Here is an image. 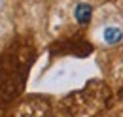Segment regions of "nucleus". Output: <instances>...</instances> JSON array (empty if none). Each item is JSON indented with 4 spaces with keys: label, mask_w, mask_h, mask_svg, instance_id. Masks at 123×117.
Returning <instances> with one entry per match:
<instances>
[{
    "label": "nucleus",
    "mask_w": 123,
    "mask_h": 117,
    "mask_svg": "<svg viewBox=\"0 0 123 117\" xmlns=\"http://www.w3.org/2000/svg\"><path fill=\"white\" fill-rule=\"evenodd\" d=\"M91 15H93V8H91V4H87V2L78 4L76 10H74V17H76V21L80 25H87L91 21Z\"/></svg>",
    "instance_id": "obj_2"
},
{
    "label": "nucleus",
    "mask_w": 123,
    "mask_h": 117,
    "mask_svg": "<svg viewBox=\"0 0 123 117\" xmlns=\"http://www.w3.org/2000/svg\"><path fill=\"white\" fill-rule=\"evenodd\" d=\"M32 60V47L25 40H17L0 55V98L12 100L25 87Z\"/></svg>",
    "instance_id": "obj_1"
},
{
    "label": "nucleus",
    "mask_w": 123,
    "mask_h": 117,
    "mask_svg": "<svg viewBox=\"0 0 123 117\" xmlns=\"http://www.w3.org/2000/svg\"><path fill=\"white\" fill-rule=\"evenodd\" d=\"M102 38H104V42L110 45L114 44H119L123 40V30L119 27H106L104 32H102Z\"/></svg>",
    "instance_id": "obj_3"
}]
</instances>
